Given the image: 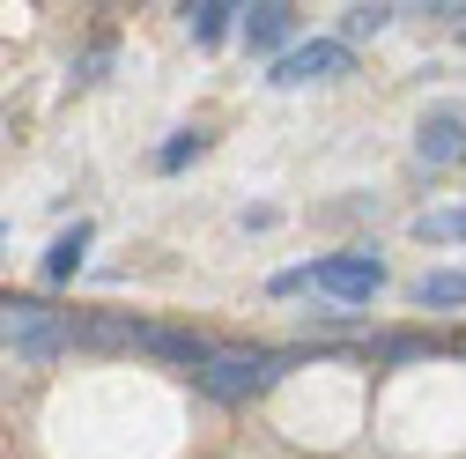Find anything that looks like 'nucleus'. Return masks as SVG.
<instances>
[{
	"instance_id": "5",
	"label": "nucleus",
	"mask_w": 466,
	"mask_h": 459,
	"mask_svg": "<svg viewBox=\"0 0 466 459\" xmlns=\"http://www.w3.org/2000/svg\"><path fill=\"white\" fill-rule=\"evenodd\" d=\"M238 30H245V45L252 52H289V30H297V8L289 0H259V8H238Z\"/></svg>"
},
{
	"instance_id": "4",
	"label": "nucleus",
	"mask_w": 466,
	"mask_h": 459,
	"mask_svg": "<svg viewBox=\"0 0 466 459\" xmlns=\"http://www.w3.org/2000/svg\"><path fill=\"white\" fill-rule=\"evenodd\" d=\"M415 156L430 170H459L466 163V111H430V119L415 127Z\"/></svg>"
},
{
	"instance_id": "10",
	"label": "nucleus",
	"mask_w": 466,
	"mask_h": 459,
	"mask_svg": "<svg viewBox=\"0 0 466 459\" xmlns=\"http://www.w3.org/2000/svg\"><path fill=\"white\" fill-rule=\"evenodd\" d=\"M415 304H422V311H430V304H466V274H459V267L422 274V281H415Z\"/></svg>"
},
{
	"instance_id": "11",
	"label": "nucleus",
	"mask_w": 466,
	"mask_h": 459,
	"mask_svg": "<svg viewBox=\"0 0 466 459\" xmlns=\"http://www.w3.org/2000/svg\"><path fill=\"white\" fill-rule=\"evenodd\" d=\"M229 15H238L229 0H193V8H186V30H193L200 45H215V37L229 30Z\"/></svg>"
},
{
	"instance_id": "3",
	"label": "nucleus",
	"mask_w": 466,
	"mask_h": 459,
	"mask_svg": "<svg viewBox=\"0 0 466 459\" xmlns=\"http://www.w3.org/2000/svg\"><path fill=\"white\" fill-rule=\"evenodd\" d=\"M356 67V52H348L340 37H311V45H289L281 60H274V89H304V82H333V75H348Z\"/></svg>"
},
{
	"instance_id": "12",
	"label": "nucleus",
	"mask_w": 466,
	"mask_h": 459,
	"mask_svg": "<svg viewBox=\"0 0 466 459\" xmlns=\"http://www.w3.org/2000/svg\"><path fill=\"white\" fill-rule=\"evenodd\" d=\"M385 23H392V8H348V15H340V45H348V37H378Z\"/></svg>"
},
{
	"instance_id": "6",
	"label": "nucleus",
	"mask_w": 466,
	"mask_h": 459,
	"mask_svg": "<svg viewBox=\"0 0 466 459\" xmlns=\"http://www.w3.org/2000/svg\"><path fill=\"white\" fill-rule=\"evenodd\" d=\"M134 349H148V356H163V363H186V371H200L215 349L200 333H186V326H134Z\"/></svg>"
},
{
	"instance_id": "13",
	"label": "nucleus",
	"mask_w": 466,
	"mask_h": 459,
	"mask_svg": "<svg viewBox=\"0 0 466 459\" xmlns=\"http://www.w3.org/2000/svg\"><path fill=\"white\" fill-rule=\"evenodd\" d=\"M200 148H208V134H178V141H163V156H156V163H163V170H186Z\"/></svg>"
},
{
	"instance_id": "2",
	"label": "nucleus",
	"mask_w": 466,
	"mask_h": 459,
	"mask_svg": "<svg viewBox=\"0 0 466 459\" xmlns=\"http://www.w3.org/2000/svg\"><path fill=\"white\" fill-rule=\"evenodd\" d=\"M326 297H340V304H370L378 290H385V260L378 252H326V260H311L304 267Z\"/></svg>"
},
{
	"instance_id": "8",
	"label": "nucleus",
	"mask_w": 466,
	"mask_h": 459,
	"mask_svg": "<svg viewBox=\"0 0 466 459\" xmlns=\"http://www.w3.org/2000/svg\"><path fill=\"white\" fill-rule=\"evenodd\" d=\"M89 238H96L89 222H75V230H60V238H52V252H45V281H67V274L82 267V252H89Z\"/></svg>"
},
{
	"instance_id": "9",
	"label": "nucleus",
	"mask_w": 466,
	"mask_h": 459,
	"mask_svg": "<svg viewBox=\"0 0 466 459\" xmlns=\"http://www.w3.org/2000/svg\"><path fill=\"white\" fill-rule=\"evenodd\" d=\"M415 238H422V245H466V208H430V215H415Z\"/></svg>"
},
{
	"instance_id": "14",
	"label": "nucleus",
	"mask_w": 466,
	"mask_h": 459,
	"mask_svg": "<svg viewBox=\"0 0 466 459\" xmlns=\"http://www.w3.org/2000/svg\"><path fill=\"white\" fill-rule=\"evenodd\" d=\"M459 15H466V8H459ZM459 37H466V23H459Z\"/></svg>"
},
{
	"instance_id": "1",
	"label": "nucleus",
	"mask_w": 466,
	"mask_h": 459,
	"mask_svg": "<svg viewBox=\"0 0 466 459\" xmlns=\"http://www.w3.org/2000/svg\"><path fill=\"white\" fill-rule=\"evenodd\" d=\"M281 363H289V356H267V349H215L193 378H200V393H208V400L238 408V400H252V393H267V385L281 378Z\"/></svg>"
},
{
	"instance_id": "7",
	"label": "nucleus",
	"mask_w": 466,
	"mask_h": 459,
	"mask_svg": "<svg viewBox=\"0 0 466 459\" xmlns=\"http://www.w3.org/2000/svg\"><path fill=\"white\" fill-rule=\"evenodd\" d=\"M52 319H60L52 304H37V297H8V304H0V341H8V349H23V341L45 333Z\"/></svg>"
}]
</instances>
